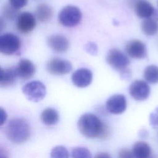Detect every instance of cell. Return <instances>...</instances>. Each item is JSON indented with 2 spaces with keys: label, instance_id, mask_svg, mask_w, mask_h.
I'll return each mask as SVG.
<instances>
[{
  "label": "cell",
  "instance_id": "15",
  "mask_svg": "<svg viewBox=\"0 0 158 158\" xmlns=\"http://www.w3.org/2000/svg\"><path fill=\"white\" fill-rule=\"evenodd\" d=\"M155 10L154 6L146 0H139L135 5V12L138 17L141 19L151 17Z\"/></svg>",
  "mask_w": 158,
  "mask_h": 158
},
{
  "label": "cell",
  "instance_id": "2",
  "mask_svg": "<svg viewBox=\"0 0 158 158\" xmlns=\"http://www.w3.org/2000/svg\"><path fill=\"white\" fill-rule=\"evenodd\" d=\"M6 135L8 139L12 143H23L30 136V127L25 119L14 118L7 125Z\"/></svg>",
  "mask_w": 158,
  "mask_h": 158
},
{
  "label": "cell",
  "instance_id": "31",
  "mask_svg": "<svg viewBox=\"0 0 158 158\" xmlns=\"http://www.w3.org/2000/svg\"><path fill=\"white\" fill-rule=\"evenodd\" d=\"M95 157H99V158H107V157H110V156L105 152H100V153H98L97 155H96Z\"/></svg>",
  "mask_w": 158,
  "mask_h": 158
},
{
  "label": "cell",
  "instance_id": "25",
  "mask_svg": "<svg viewBox=\"0 0 158 158\" xmlns=\"http://www.w3.org/2000/svg\"><path fill=\"white\" fill-rule=\"evenodd\" d=\"M85 51L90 54L95 55L98 52V46L93 42H88L85 46Z\"/></svg>",
  "mask_w": 158,
  "mask_h": 158
},
{
  "label": "cell",
  "instance_id": "20",
  "mask_svg": "<svg viewBox=\"0 0 158 158\" xmlns=\"http://www.w3.org/2000/svg\"><path fill=\"white\" fill-rule=\"evenodd\" d=\"M17 77L15 67H10L4 70V75L0 81L1 86H9L13 85Z\"/></svg>",
  "mask_w": 158,
  "mask_h": 158
},
{
  "label": "cell",
  "instance_id": "29",
  "mask_svg": "<svg viewBox=\"0 0 158 158\" xmlns=\"http://www.w3.org/2000/svg\"><path fill=\"white\" fill-rule=\"evenodd\" d=\"M7 118V114L6 110L1 107H0V127L3 125L6 122Z\"/></svg>",
  "mask_w": 158,
  "mask_h": 158
},
{
  "label": "cell",
  "instance_id": "21",
  "mask_svg": "<svg viewBox=\"0 0 158 158\" xmlns=\"http://www.w3.org/2000/svg\"><path fill=\"white\" fill-rule=\"evenodd\" d=\"M144 79L150 83H158V67L151 65L146 67L143 73Z\"/></svg>",
  "mask_w": 158,
  "mask_h": 158
},
{
  "label": "cell",
  "instance_id": "8",
  "mask_svg": "<svg viewBox=\"0 0 158 158\" xmlns=\"http://www.w3.org/2000/svg\"><path fill=\"white\" fill-rule=\"evenodd\" d=\"M130 96L136 101L146 99L150 94V88L148 84L143 80H135L129 87Z\"/></svg>",
  "mask_w": 158,
  "mask_h": 158
},
{
  "label": "cell",
  "instance_id": "1",
  "mask_svg": "<svg viewBox=\"0 0 158 158\" xmlns=\"http://www.w3.org/2000/svg\"><path fill=\"white\" fill-rule=\"evenodd\" d=\"M77 127L80 133L88 138L105 139L110 134L109 127L91 113L83 114L78 120Z\"/></svg>",
  "mask_w": 158,
  "mask_h": 158
},
{
  "label": "cell",
  "instance_id": "7",
  "mask_svg": "<svg viewBox=\"0 0 158 158\" xmlns=\"http://www.w3.org/2000/svg\"><path fill=\"white\" fill-rule=\"evenodd\" d=\"M46 69L52 75H63L69 73L72 70V65L67 60L54 58L47 63Z\"/></svg>",
  "mask_w": 158,
  "mask_h": 158
},
{
  "label": "cell",
  "instance_id": "30",
  "mask_svg": "<svg viewBox=\"0 0 158 158\" xmlns=\"http://www.w3.org/2000/svg\"><path fill=\"white\" fill-rule=\"evenodd\" d=\"M120 72L121 77L123 79L129 80L130 78L131 77V72L128 69H127V67L122 70H120Z\"/></svg>",
  "mask_w": 158,
  "mask_h": 158
},
{
  "label": "cell",
  "instance_id": "35",
  "mask_svg": "<svg viewBox=\"0 0 158 158\" xmlns=\"http://www.w3.org/2000/svg\"><path fill=\"white\" fill-rule=\"evenodd\" d=\"M0 157H1V155H0Z\"/></svg>",
  "mask_w": 158,
  "mask_h": 158
},
{
  "label": "cell",
  "instance_id": "23",
  "mask_svg": "<svg viewBox=\"0 0 158 158\" xmlns=\"http://www.w3.org/2000/svg\"><path fill=\"white\" fill-rule=\"evenodd\" d=\"M69 154L67 149L62 146L54 147L51 152V157L53 158H67Z\"/></svg>",
  "mask_w": 158,
  "mask_h": 158
},
{
  "label": "cell",
  "instance_id": "11",
  "mask_svg": "<svg viewBox=\"0 0 158 158\" xmlns=\"http://www.w3.org/2000/svg\"><path fill=\"white\" fill-rule=\"evenodd\" d=\"M125 51L130 57L134 59H143L147 55L145 44L138 40L128 42L125 46Z\"/></svg>",
  "mask_w": 158,
  "mask_h": 158
},
{
  "label": "cell",
  "instance_id": "6",
  "mask_svg": "<svg viewBox=\"0 0 158 158\" xmlns=\"http://www.w3.org/2000/svg\"><path fill=\"white\" fill-rule=\"evenodd\" d=\"M107 64L117 70H122L127 67L130 60L127 56L117 48L111 49L106 57Z\"/></svg>",
  "mask_w": 158,
  "mask_h": 158
},
{
  "label": "cell",
  "instance_id": "28",
  "mask_svg": "<svg viewBox=\"0 0 158 158\" xmlns=\"http://www.w3.org/2000/svg\"><path fill=\"white\" fill-rule=\"evenodd\" d=\"M119 157L122 158H130V157H134V156L133 154L132 151L128 149H123L119 152Z\"/></svg>",
  "mask_w": 158,
  "mask_h": 158
},
{
  "label": "cell",
  "instance_id": "14",
  "mask_svg": "<svg viewBox=\"0 0 158 158\" xmlns=\"http://www.w3.org/2000/svg\"><path fill=\"white\" fill-rule=\"evenodd\" d=\"M17 77L23 80L30 78L35 73L33 63L28 59H22L15 67Z\"/></svg>",
  "mask_w": 158,
  "mask_h": 158
},
{
  "label": "cell",
  "instance_id": "10",
  "mask_svg": "<svg viewBox=\"0 0 158 158\" xmlns=\"http://www.w3.org/2000/svg\"><path fill=\"white\" fill-rule=\"evenodd\" d=\"M106 106L109 112L113 114H120L126 110L127 100L122 94H115L108 99Z\"/></svg>",
  "mask_w": 158,
  "mask_h": 158
},
{
  "label": "cell",
  "instance_id": "12",
  "mask_svg": "<svg viewBox=\"0 0 158 158\" xmlns=\"http://www.w3.org/2000/svg\"><path fill=\"white\" fill-rule=\"evenodd\" d=\"M71 78L74 85L79 88H85L91 83L93 74L89 69L81 68L72 73Z\"/></svg>",
  "mask_w": 158,
  "mask_h": 158
},
{
  "label": "cell",
  "instance_id": "34",
  "mask_svg": "<svg viewBox=\"0 0 158 158\" xmlns=\"http://www.w3.org/2000/svg\"><path fill=\"white\" fill-rule=\"evenodd\" d=\"M4 70L2 69L1 67H0V81L2 80L3 75H4Z\"/></svg>",
  "mask_w": 158,
  "mask_h": 158
},
{
  "label": "cell",
  "instance_id": "33",
  "mask_svg": "<svg viewBox=\"0 0 158 158\" xmlns=\"http://www.w3.org/2000/svg\"><path fill=\"white\" fill-rule=\"evenodd\" d=\"M152 18H153L154 19H155L156 20H157L158 22V10H155L153 15L151 17Z\"/></svg>",
  "mask_w": 158,
  "mask_h": 158
},
{
  "label": "cell",
  "instance_id": "16",
  "mask_svg": "<svg viewBox=\"0 0 158 158\" xmlns=\"http://www.w3.org/2000/svg\"><path fill=\"white\" fill-rule=\"evenodd\" d=\"M41 120L45 125L52 126L56 124L59 119L57 111L53 108H46L41 114Z\"/></svg>",
  "mask_w": 158,
  "mask_h": 158
},
{
  "label": "cell",
  "instance_id": "18",
  "mask_svg": "<svg viewBox=\"0 0 158 158\" xmlns=\"http://www.w3.org/2000/svg\"><path fill=\"white\" fill-rule=\"evenodd\" d=\"M35 14L40 22H46L52 18L53 10L49 5L46 3H41L37 6Z\"/></svg>",
  "mask_w": 158,
  "mask_h": 158
},
{
  "label": "cell",
  "instance_id": "26",
  "mask_svg": "<svg viewBox=\"0 0 158 158\" xmlns=\"http://www.w3.org/2000/svg\"><path fill=\"white\" fill-rule=\"evenodd\" d=\"M9 3L17 9H20L25 7L27 3L28 0H8Z\"/></svg>",
  "mask_w": 158,
  "mask_h": 158
},
{
  "label": "cell",
  "instance_id": "13",
  "mask_svg": "<svg viewBox=\"0 0 158 158\" xmlns=\"http://www.w3.org/2000/svg\"><path fill=\"white\" fill-rule=\"evenodd\" d=\"M48 46L57 52H64L69 48L68 39L62 35H52L48 38Z\"/></svg>",
  "mask_w": 158,
  "mask_h": 158
},
{
  "label": "cell",
  "instance_id": "4",
  "mask_svg": "<svg viewBox=\"0 0 158 158\" xmlns=\"http://www.w3.org/2000/svg\"><path fill=\"white\" fill-rule=\"evenodd\" d=\"M22 91L29 100L39 102L45 97L46 88L41 81H31L23 86Z\"/></svg>",
  "mask_w": 158,
  "mask_h": 158
},
{
  "label": "cell",
  "instance_id": "27",
  "mask_svg": "<svg viewBox=\"0 0 158 158\" xmlns=\"http://www.w3.org/2000/svg\"><path fill=\"white\" fill-rule=\"evenodd\" d=\"M149 122L152 127L158 126V107L150 114Z\"/></svg>",
  "mask_w": 158,
  "mask_h": 158
},
{
  "label": "cell",
  "instance_id": "9",
  "mask_svg": "<svg viewBox=\"0 0 158 158\" xmlns=\"http://www.w3.org/2000/svg\"><path fill=\"white\" fill-rule=\"evenodd\" d=\"M35 16L29 12H23L17 17V28L22 33H28L31 31L36 27Z\"/></svg>",
  "mask_w": 158,
  "mask_h": 158
},
{
  "label": "cell",
  "instance_id": "3",
  "mask_svg": "<svg viewBox=\"0 0 158 158\" xmlns=\"http://www.w3.org/2000/svg\"><path fill=\"white\" fill-rule=\"evenodd\" d=\"M82 14L80 9L75 6L69 5L61 9L58 15L59 23L66 27L77 26L81 21Z\"/></svg>",
  "mask_w": 158,
  "mask_h": 158
},
{
  "label": "cell",
  "instance_id": "24",
  "mask_svg": "<svg viewBox=\"0 0 158 158\" xmlns=\"http://www.w3.org/2000/svg\"><path fill=\"white\" fill-rule=\"evenodd\" d=\"M72 157L74 158H90L91 155L89 151L86 148L77 147L72 150Z\"/></svg>",
  "mask_w": 158,
  "mask_h": 158
},
{
  "label": "cell",
  "instance_id": "22",
  "mask_svg": "<svg viewBox=\"0 0 158 158\" xmlns=\"http://www.w3.org/2000/svg\"><path fill=\"white\" fill-rule=\"evenodd\" d=\"M2 15L8 20H14L19 15V10L14 8L10 4H6L2 8Z\"/></svg>",
  "mask_w": 158,
  "mask_h": 158
},
{
  "label": "cell",
  "instance_id": "32",
  "mask_svg": "<svg viewBox=\"0 0 158 158\" xmlns=\"http://www.w3.org/2000/svg\"><path fill=\"white\" fill-rule=\"evenodd\" d=\"M6 23L4 19L0 17V32H1L5 28Z\"/></svg>",
  "mask_w": 158,
  "mask_h": 158
},
{
  "label": "cell",
  "instance_id": "17",
  "mask_svg": "<svg viewBox=\"0 0 158 158\" xmlns=\"http://www.w3.org/2000/svg\"><path fill=\"white\" fill-rule=\"evenodd\" d=\"M132 152L134 157L148 158L151 154V149L147 143L139 141L133 145Z\"/></svg>",
  "mask_w": 158,
  "mask_h": 158
},
{
  "label": "cell",
  "instance_id": "19",
  "mask_svg": "<svg viewBox=\"0 0 158 158\" xmlns=\"http://www.w3.org/2000/svg\"><path fill=\"white\" fill-rule=\"evenodd\" d=\"M141 30L146 35H154L158 32V22L152 17L144 19L141 23Z\"/></svg>",
  "mask_w": 158,
  "mask_h": 158
},
{
  "label": "cell",
  "instance_id": "5",
  "mask_svg": "<svg viewBox=\"0 0 158 158\" xmlns=\"http://www.w3.org/2000/svg\"><path fill=\"white\" fill-rule=\"evenodd\" d=\"M21 42L19 38L10 33L0 35V52L6 55L16 53L20 48Z\"/></svg>",
  "mask_w": 158,
  "mask_h": 158
}]
</instances>
